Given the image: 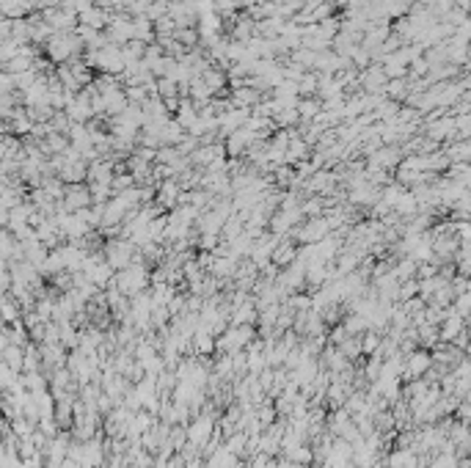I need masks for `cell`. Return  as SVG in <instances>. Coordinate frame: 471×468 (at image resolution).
Segmentation results:
<instances>
[{"label":"cell","instance_id":"4","mask_svg":"<svg viewBox=\"0 0 471 468\" xmlns=\"http://www.w3.org/2000/svg\"><path fill=\"white\" fill-rule=\"evenodd\" d=\"M292 256H295V248H292V245H284L281 251H276V262H279V264H287Z\"/></svg>","mask_w":471,"mask_h":468},{"label":"cell","instance_id":"5","mask_svg":"<svg viewBox=\"0 0 471 468\" xmlns=\"http://www.w3.org/2000/svg\"><path fill=\"white\" fill-rule=\"evenodd\" d=\"M190 320H196V317H193V314H188V322H190ZM177 328H179V330H185V333H190V330H193V325H188V328H185V325H177Z\"/></svg>","mask_w":471,"mask_h":468},{"label":"cell","instance_id":"2","mask_svg":"<svg viewBox=\"0 0 471 468\" xmlns=\"http://www.w3.org/2000/svg\"><path fill=\"white\" fill-rule=\"evenodd\" d=\"M427 369H430V355H424V353L411 355V369H408V378H414V375H424Z\"/></svg>","mask_w":471,"mask_h":468},{"label":"cell","instance_id":"3","mask_svg":"<svg viewBox=\"0 0 471 468\" xmlns=\"http://www.w3.org/2000/svg\"><path fill=\"white\" fill-rule=\"evenodd\" d=\"M460 328H463V320H460V317H449V320L444 322V328H441V333H438V339H455Z\"/></svg>","mask_w":471,"mask_h":468},{"label":"cell","instance_id":"1","mask_svg":"<svg viewBox=\"0 0 471 468\" xmlns=\"http://www.w3.org/2000/svg\"><path fill=\"white\" fill-rule=\"evenodd\" d=\"M188 438L193 441V444H204V441L210 438V421L207 419H198V424H193L188 430Z\"/></svg>","mask_w":471,"mask_h":468}]
</instances>
